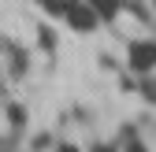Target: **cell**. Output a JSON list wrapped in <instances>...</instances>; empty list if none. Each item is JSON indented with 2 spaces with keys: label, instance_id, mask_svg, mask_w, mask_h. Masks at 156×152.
I'll return each instance as SVG.
<instances>
[{
  "label": "cell",
  "instance_id": "cell-5",
  "mask_svg": "<svg viewBox=\"0 0 156 152\" xmlns=\"http://www.w3.org/2000/svg\"><path fill=\"white\" fill-rule=\"evenodd\" d=\"M141 93H145V100H152V104H156V82H145V85H141Z\"/></svg>",
  "mask_w": 156,
  "mask_h": 152
},
{
  "label": "cell",
  "instance_id": "cell-3",
  "mask_svg": "<svg viewBox=\"0 0 156 152\" xmlns=\"http://www.w3.org/2000/svg\"><path fill=\"white\" fill-rule=\"evenodd\" d=\"M119 152H149V148H145V141H141L138 134H134V137H126V141H123V148H119Z\"/></svg>",
  "mask_w": 156,
  "mask_h": 152
},
{
  "label": "cell",
  "instance_id": "cell-1",
  "mask_svg": "<svg viewBox=\"0 0 156 152\" xmlns=\"http://www.w3.org/2000/svg\"><path fill=\"white\" fill-rule=\"evenodd\" d=\"M130 67L134 71H152L156 67V45L152 41H138L130 48Z\"/></svg>",
  "mask_w": 156,
  "mask_h": 152
},
{
  "label": "cell",
  "instance_id": "cell-6",
  "mask_svg": "<svg viewBox=\"0 0 156 152\" xmlns=\"http://www.w3.org/2000/svg\"><path fill=\"white\" fill-rule=\"evenodd\" d=\"M93 152H119V148H115V145H97Z\"/></svg>",
  "mask_w": 156,
  "mask_h": 152
},
{
  "label": "cell",
  "instance_id": "cell-2",
  "mask_svg": "<svg viewBox=\"0 0 156 152\" xmlns=\"http://www.w3.org/2000/svg\"><path fill=\"white\" fill-rule=\"evenodd\" d=\"M67 15H71V22H74L78 30H89V26H93V15H86V8H71Z\"/></svg>",
  "mask_w": 156,
  "mask_h": 152
},
{
  "label": "cell",
  "instance_id": "cell-4",
  "mask_svg": "<svg viewBox=\"0 0 156 152\" xmlns=\"http://www.w3.org/2000/svg\"><path fill=\"white\" fill-rule=\"evenodd\" d=\"M93 4H97L101 15H115V0H93Z\"/></svg>",
  "mask_w": 156,
  "mask_h": 152
},
{
  "label": "cell",
  "instance_id": "cell-7",
  "mask_svg": "<svg viewBox=\"0 0 156 152\" xmlns=\"http://www.w3.org/2000/svg\"><path fill=\"white\" fill-rule=\"evenodd\" d=\"M60 152H78V148L74 145H60Z\"/></svg>",
  "mask_w": 156,
  "mask_h": 152
}]
</instances>
